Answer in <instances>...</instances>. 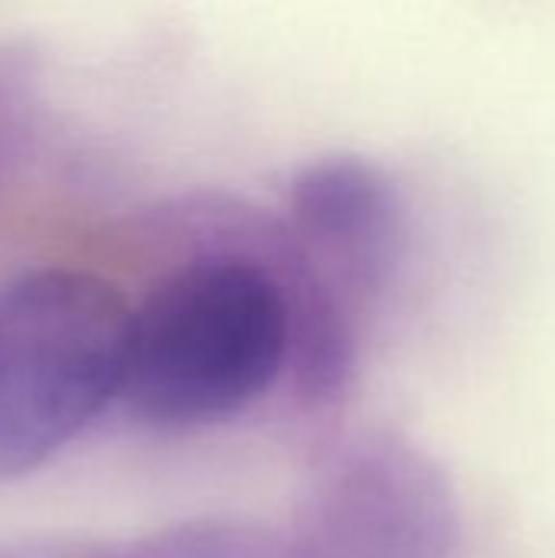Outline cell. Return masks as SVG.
Masks as SVG:
<instances>
[{"instance_id": "cell-1", "label": "cell", "mask_w": 555, "mask_h": 558, "mask_svg": "<svg viewBox=\"0 0 555 558\" xmlns=\"http://www.w3.org/2000/svg\"><path fill=\"white\" fill-rule=\"evenodd\" d=\"M294 353V304L245 255L167 271L128 314L124 405L160 428L222 422L262 399Z\"/></svg>"}, {"instance_id": "cell-2", "label": "cell", "mask_w": 555, "mask_h": 558, "mask_svg": "<svg viewBox=\"0 0 555 558\" xmlns=\"http://www.w3.org/2000/svg\"><path fill=\"white\" fill-rule=\"evenodd\" d=\"M128 314L82 268H36L0 291V481L49 464L121 396Z\"/></svg>"}, {"instance_id": "cell-3", "label": "cell", "mask_w": 555, "mask_h": 558, "mask_svg": "<svg viewBox=\"0 0 555 558\" xmlns=\"http://www.w3.org/2000/svg\"><path fill=\"white\" fill-rule=\"evenodd\" d=\"M455 494L406 445H373L337 481L321 520V558H451Z\"/></svg>"}, {"instance_id": "cell-4", "label": "cell", "mask_w": 555, "mask_h": 558, "mask_svg": "<svg viewBox=\"0 0 555 558\" xmlns=\"http://www.w3.org/2000/svg\"><path fill=\"white\" fill-rule=\"evenodd\" d=\"M288 203L304 235L343 268L357 291L386 284L399 258L402 206L376 163L360 157L314 160L294 177Z\"/></svg>"}]
</instances>
